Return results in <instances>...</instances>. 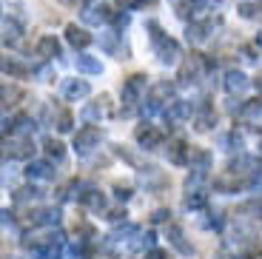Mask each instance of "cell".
Segmentation results:
<instances>
[{
    "instance_id": "1f68e13d",
    "label": "cell",
    "mask_w": 262,
    "mask_h": 259,
    "mask_svg": "<svg viewBox=\"0 0 262 259\" xmlns=\"http://www.w3.org/2000/svg\"><path fill=\"white\" fill-rule=\"evenodd\" d=\"M46 154L52 157V160H63L66 157V148H63V143H57V140H46Z\"/></svg>"
},
{
    "instance_id": "7c38bea8",
    "label": "cell",
    "mask_w": 262,
    "mask_h": 259,
    "mask_svg": "<svg viewBox=\"0 0 262 259\" xmlns=\"http://www.w3.org/2000/svg\"><path fill=\"white\" fill-rule=\"evenodd\" d=\"M26 177H29V180H54V177H57V171H54V165H52V162L34 160V162H29Z\"/></svg>"
},
{
    "instance_id": "9c48e42d",
    "label": "cell",
    "mask_w": 262,
    "mask_h": 259,
    "mask_svg": "<svg viewBox=\"0 0 262 259\" xmlns=\"http://www.w3.org/2000/svg\"><path fill=\"white\" fill-rule=\"evenodd\" d=\"M145 94V77L143 74H134V77H128L123 83V103H137L140 97Z\"/></svg>"
},
{
    "instance_id": "cb8c5ba5",
    "label": "cell",
    "mask_w": 262,
    "mask_h": 259,
    "mask_svg": "<svg viewBox=\"0 0 262 259\" xmlns=\"http://www.w3.org/2000/svg\"><path fill=\"white\" fill-rule=\"evenodd\" d=\"M74 66H77V72H83V74H100V72H103V66H100V60L89 57V54H77Z\"/></svg>"
},
{
    "instance_id": "4fadbf2b",
    "label": "cell",
    "mask_w": 262,
    "mask_h": 259,
    "mask_svg": "<svg viewBox=\"0 0 262 259\" xmlns=\"http://www.w3.org/2000/svg\"><path fill=\"white\" fill-rule=\"evenodd\" d=\"M89 83L85 80H66L63 83V97L66 100H80V97H89Z\"/></svg>"
},
{
    "instance_id": "74e56055",
    "label": "cell",
    "mask_w": 262,
    "mask_h": 259,
    "mask_svg": "<svg viewBox=\"0 0 262 259\" xmlns=\"http://www.w3.org/2000/svg\"><path fill=\"white\" fill-rule=\"evenodd\" d=\"M239 12H243V17H256V14L262 12V6H259V3H245Z\"/></svg>"
},
{
    "instance_id": "e0dca14e",
    "label": "cell",
    "mask_w": 262,
    "mask_h": 259,
    "mask_svg": "<svg viewBox=\"0 0 262 259\" xmlns=\"http://www.w3.org/2000/svg\"><path fill=\"white\" fill-rule=\"evenodd\" d=\"M196 131H211L216 125V114L211 105H200V111H196V120H194Z\"/></svg>"
},
{
    "instance_id": "4dcf8cb0",
    "label": "cell",
    "mask_w": 262,
    "mask_h": 259,
    "mask_svg": "<svg viewBox=\"0 0 262 259\" xmlns=\"http://www.w3.org/2000/svg\"><path fill=\"white\" fill-rule=\"evenodd\" d=\"M137 233H140V228H137V225H131V222H125V225L114 228L112 240H114V242H123V240H128V236H137Z\"/></svg>"
},
{
    "instance_id": "f1b7e54d",
    "label": "cell",
    "mask_w": 262,
    "mask_h": 259,
    "mask_svg": "<svg viewBox=\"0 0 262 259\" xmlns=\"http://www.w3.org/2000/svg\"><path fill=\"white\" fill-rule=\"evenodd\" d=\"M80 200L92 208V211H97V214H100V211H105V197L100 194V191H89V194H83Z\"/></svg>"
},
{
    "instance_id": "3957f363",
    "label": "cell",
    "mask_w": 262,
    "mask_h": 259,
    "mask_svg": "<svg viewBox=\"0 0 262 259\" xmlns=\"http://www.w3.org/2000/svg\"><path fill=\"white\" fill-rule=\"evenodd\" d=\"M3 148H6V157H12V160H26V157L34 154L32 137H29V134H17V131H14L12 137H6Z\"/></svg>"
},
{
    "instance_id": "e575fe53",
    "label": "cell",
    "mask_w": 262,
    "mask_h": 259,
    "mask_svg": "<svg viewBox=\"0 0 262 259\" xmlns=\"http://www.w3.org/2000/svg\"><path fill=\"white\" fill-rule=\"evenodd\" d=\"M40 194H43V191H37V188H20L17 194H14V200H17V202H29V200H40Z\"/></svg>"
},
{
    "instance_id": "ffe728a7",
    "label": "cell",
    "mask_w": 262,
    "mask_h": 259,
    "mask_svg": "<svg viewBox=\"0 0 262 259\" xmlns=\"http://www.w3.org/2000/svg\"><path fill=\"white\" fill-rule=\"evenodd\" d=\"M165 154H168V160L174 162V165H185L191 157V148H185V143H168V148H165Z\"/></svg>"
},
{
    "instance_id": "8992f818",
    "label": "cell",
    "mask_w": 262,
    "mask_h": 259,
    "mask_svg": "<svg viewBox=\"0 0 262 259\" xmlns=\"http://www.w3.org/2000/svg\"><path fill=\"white\" fill-rule=\"evenodd\" d=\"M100 140H103L100 128H94V125H85V128H80L77 134H74V148H77L80 154H89V151H94V148L100 145Z\"/></svg>"
},
{
    "instance_id": "52a82bcc",
    "label": "cell",
    "mask_w": 262,
    "mask_h": 259,
    "mask_svg": "<svg viewBox=\"0 0 262 259\" xmlns=\"http://www.w3.org/2000/svg\"><path fill=\"white\" fill-rule=\"evenodd\" d=\"M112 17H114L112 9L105 6V3H100V0H92L83 12V20L89 26H100V23H105V20H112Z\"/></svg>"
},
{
    "instance_id": "6da1fadb",
    "label": "cell",
    "mask_w": 262,
    "mask_h": 259,
    "mask_svg": "<svg viewBox=\"0 0 262 259\" xmlns=\"http://www.w3.org/2000/svg\"><path fill=\"white\" fill-rule=\"evenodd\" d=\"M148 29H151V43H154V52H157L160 63H177V57H180L177 40H171L168 34H163V29L157 23H148Z\"/></svg>"
},
{
    "instance_id": "277c9868",
    "label": "cell",
    "mask_w": 262,
    "mask_h": 259,
    "mask_svg": "<svg viewBox=\"0 0 262 259\" xmlns=\"http://www.w3.org/2000/svg\"><path fill=\"white\" fill-rule=\"evenodd\" d=\"M171 97H174V85L165 83V80H160V83L151 85V91H148V105H145V111H148V114H154V111H160V109H163V103H168Z\"/></svg>"
},
{
    "instance_id": "ee69618b",
    "label": "cell",
    "mask_w": 262,
    "mask_h": 259,
    "mask_svg": "<svg viewBox=\"0 0 262 259\" xmlns=\"http://www.w3.org/2000/svg\"><path fill=\"white\" fill-rule=\"evenodd\" d=\"M114 23H117V26H128V14H117V17H114Z\"/></svg>"
},
{
    "instance_id": "83f0119b",
    "label": "cell",
    "mask_w": 262,
    "mask_h": 259,
    "mask_svg": "<svg viewBox=\"0 0 262 259\" xmlns=\"http://www.w3.org/2000/svg\"><path fill=\"white\" fill-rule=\"evenodd\" d=\"M208 32H211V23H191L185 34H188L191 43H203V40L208 37Z\"/></svg>"
},
{
    "instance_id": "ba28073f",
    "label": "cell",
    "mask_w": 262,
    "mask_h": 259,
    "mask_svg": "<svg viewBox=\"0 0 262 259\" xmlns=\"http://www.w3.org/2000/svg\"><path fill=\"white\" fill-rule=\"evenodd\" d=\"M239 120L254 131H262V100H251L239 109Z\"/></svg>"
},
{
    "instance_id": "5bb4252c",
    "label": "cell",
    "mask_w": 262,
    "mask_h": 259,
    "mask_svg": "<svg viewBox=\"0 0 262 259\" xmlns=\"http://www.w3.org/2000/svg\"><path fill=\"white\" fill-rule=\"evenodd\" d=\"M239 185H243V180L234 174V171H228V174H220L214 180V188L216 191H223V194H236L239 191Z\"/></svg>"
},
{
    "instance_id": "f35d334b",
    "label": "cell",
    "mask_w": 262,
    "mask_h": 259,
    "mask_svg": "<svg viewBox=\"0 0 262 259\" xmlns=\"http://www.w3.org/2000/svg\"><path fill=\"white\" fill-rule=\"evenodd\" d=\"M134 248H137V251H143V248H154V233H145V236H140V240L134 242Z\"/></svg>"
},
{
    "instance_id": "44dd1931",
    "label": "cell",
    "mask_w": 262,
    "mask_h": 259,
    "mask_svg": "<svg viewBox=\"0 0 262 259\" xmlns=\"http://www.w3.org/2000/svg\"><path fill=\"white\" fill-rule=\"evenodd\" d=\"M188 165H191V171H208L211 168V154L203 148H191Z\"/></svg>"
},
{
    "instance_id": "7a4b0ae2",
    "label": "cell",
    "mask_w": 262,
    "mask_h": 259,
    "mask_svg": "<svg viewBox=\"0 0 262 259\" xmlns=\"http://www.w3.org/2000/svg\"><path fill=\"white\" fill-rule=\"evenodd\" d=\"M60 242H63V233H54V236H40V240H29V251L34 259H57L60 256Z\"/></svg>"
},
{
    "instance_id": "60d3db41",
    "label": "cell",
    "mask_w": 262,
    "mask_h": 259,
    "mask_svg": "<svg viewBox=\"0 0 262 259\" xmlns=\"http://www.w3.org/2000/svg\"><path fill=\"white\" fill-rule=\"evenodd\" d=\"M125 6L128 9H137V6H145V3H148V6H154V0H123Z\"/></svg>"
},
{
    "instance_id": "bcb514c9",
    "label": "cell",
    "mask_w": 262,
    "mask_h": 259,
    "mask_svg": "<svg viewBox=\"0 0 262 259\" xmlns=\"http://www.w3.org/2000/svg\"><path fill=\"white\" fill-rule=\"evenodd\" d=\"M123 211H112V214H108V220H114V222H120V220H123Z\"/></svg>"
},
{
    "instance_id": "d6a6232c",
    "label": "cell",
    "mask_w": 262,
    "mask_h": 259,
    "mask_svg": "<svg viewBox=\"0 0 262 259\" xmlns=\"http://www.w3.org/2000/svg\"><path fill=\"white\" fill-rule=\"evenodd\" d=\"M3 72L12 74V77H23V74H26V69H23V66H20L17 60L6 57V60H3Z\"/></svg>"
},
{
    "instance_id": "d6986e66",
    "label": "cell",
    "mask_w": 262,
    "mask_h": 259,
    "mask_svg": "<svg viewBox=\"0 0 262 259\" xmlns=\"http://www.w3.org/2000/svg\"><path fill=\"white\" fill-rule=\"evenodd\" d=\"M32 222L34 225H57L60 211L57 208H37V211H32Z\"/></svg>"
},
{
    "instance_id": "d590c367",
    "label": "cell",
    "mask_w": 262,
    "mask_h": 259,
    "mask_svg": "<svg viewBox=\"0 0 262 259\" xmlns=\"http://www.w3.org/2000/svg\"><path fill=\"white\" fill-rule=\"evenodd\" d=\"M243 214H251L254 220H262V200H251L243 205Z\"/></svg>"
},
{
    "instance_id": "603a6c76",
    "label": "cell",
    "mask_w": 262,
    "mask_h": 259,
    "mask_svg": "<svg viewBox=\"0 0 262 259\" xmlns=\"http://www.w3.org/2000/svg\"><path fill=\"white\" fill-rule=\"evenodd\" d=\"M37 54L40 57H60V43L52 37V34H46V37H40V43H37Z\"/></svg>"
},
{
    "instance_id": "5b68a950",
    "label": "cell",
    "mask_w": 262,
    "mask_h": 259,
    "mask_svg": "<svg viewBox=\"0 0 262 259\" xmlns=\"http://www.w3.org/2000/svg\"><path fill=\"white\" fill-rule=\"evenodd\" d=\"M203 72H205V60L200 57V54H191V57L183 63V69H180V83H183V85H194V83H200Z\"/></svg>"
},
{
    "instance_id": "8fae6325",
    "label": "cell",
    "mask_w": 262,
    "mask_h": 259,
    "mask_svg": "<svg viewBox=\"0 0 262 259\" xmlns=\"http://www.w3.org/2000/svg\"><path fill=\"white\" fill-rule=\"evenodd\" d=\"M108 111H112V105H108V97H100L97 103H89L83 109V120L85 123H94V120H103V117H108Z\"/></svg>"
},
{
    "instance_id": "484cf974",
    "label": "cell",
    "mask_w": 262,
    "mask_h": 259,
    "mask_svg": "<svg viewBox=\"0 0 262 259\" xmlns=\"http://www.w3.org/2000/svg\"><path fill=\"white\" fill-rule=\"evenodd\" d=\"M165 182V177L160 174L157 168H143L140 171V185H145V188H160Z\"/></svg>"
},
{
    "instance_id": "7402d4cb",
    "label": "cell",
    "mask_w": 262,
    "mask_h": 259,
    "mask_svg": "<svg viewBox=\"0 0 262 259\" xmlns=\"http://www.w3.org/2000/svg\"><path fill=\"white\" fill-rule=\"evenodd\" d=\"M66 40H69L74 49H85V46L92 43V34L83 32V29H77V26H69L66 29Z\"/></svg>"
},
{
    "instance_id": "f6af8a7d",
    "label": "cell",
    "mask_w": 262,
    "mask_h": 259,
    "mask_svg": "<svg viewBox=\"0 0 262 259\" xmlns=\"http://www.w3.org/2000/svg\"><path fill=\"white\" fill-rule=\"evenodd\" d=\"M145 259H165V251H151Z\"/></svg>"
},
{
    "instance_id": "9a60e30c",
    "label": "cell",
    "mask_w": 262,
    "mask_h": 259,
    "mask_svg": "<svg viewBox=\"0 0 262 259\" xmlns=\"http://www.w3.org/2000/svg\"><path fill=\"white\" fill-rule=\"evenodd\" d=\"M191 103H185V100H177V103H171L168 109H165V117H168V123H183V120H188L191 117Z\"/></svg>"
},
{
    "instance_id": "7bdbcfd3",
    "label": "cell",
    "mask_w": 262,
    "mask_h": 259,
    "mask_svg": "<svg viewBox=\"0 0 262 259\" xmlns=\"http://www.w3.org/2000/svg\"><path fill=\"white\" fill-rule=\"evenodd\" d=\"M114 194H117V200H120V202H125V200L131 197V191H128V188H117Z\"/></svg>"
},
{
    "instance_id": "d4e9b609",
    "label": "cell",
    "mask_w": 262,
    "mask_h": 259,
    "mask_svg": "<svg viewBox=\"0 0 262 259\" xmlns=\"http://www.w3.org/2000/svg\"><path fill=\"white\" fill-rule=\"evenodd\" d=\"M20 34H23V29H20V23L14 17H3V40L6 43H17Z\"/></svg>"
},
{
    "instance_id": "7dc6e473",
    "label": "cell",
    "mask_w": 262,
    "mask_h": 259,
    "mask_svg": "<svg viewBox=\"0 0 262 259\" xmlns=\"http://www.w3.org/2000/svg\"><path fill=\"white\" fill-rule=\"evenodd\" d=\"M60 3H66V6H80V3H85V0H60Z\"/></svg>"
},
{
    "instance_id": "f546056e",
    "label": "cell",
    "mask_w": 262,
    "mask_h": 259,
    "mask_svg": "<svg viewBox=\"0 0 262 259\" xmlns=\"http://www.w3.org/2000/svg\"><path fill=\"white\" fill-rule=\"evenodd\" d=\"M205 194L203 191H191L188 188V197H185V208H188V211H200V208H205Z\"/></svg>"
},
{
    "instance_id": "ab89813d",
    "label": "cell",
    "mask_w": 262,
    "mask_h": 259,
    "mask_svg": "<svg viewBox=\"0 0 262 259\" xmlns=\"http://www.w3.org/2000/svg\"><path fill=\"white\" fill-rule=\"evenodd\" d=\"M20 97V91L17 89H12V85H3V103L9 105V100H17Z\"/></svg>"
},
{
    "instance_id": "30bf717a",
    "label": "cell",
    "mask_w": 262,
    "mask_h": 259,
    "mask_svg": "<svg viewBox=\"0 0 262 259\" xmlns=\"http://www.w3.org/2000/svg\"><path fill=\"white\" fill-rule=\"evenodd\" d=\"M134 137H137V143L143 145L145 151H151V148H157L160 143H163V131L160 128H154V125H140L137 131H134Z\"/></svg>"
},
{
    "instance_id": "836d02e7",
    "label": "cell",
    "mask_w": 262,
    "mask_h": 259,
    "mask_svg": "<svg viewBox=\"0 0 262 259\" xmlns=\"http://www.w3.org/2000/svg\"><path fill=\"white\" fill-rule=\"evenodd\" d=\"M248 188H251V191H262V165H254V168H251Z\"/></svg>"
},
{
    "instance_id": "2e32d148",
    "label": "cell",
    "mask_w": 262,
    "mask_h": 259,
    "mask_svg": "<svg viewBox=\"0 0 262 259\" xmlns=\"http://www.w3.org/2000/svg\"><path fill=\"white\" fill-rule=\"evenodd\" d=\"M168 242L177 248L183 256H191V251H194V248L185 242V233H183V228H180V225H168Z\"/></svg>"
},
{
    "instance_id": "ac0fdd59",
    "label": "cell",
    "mask_w": 262,
    "mask_h": 259,
    "mask_svg": "<svg viewBox=\"0 0 262 259\" xmlns=\"http://www.w3.org/2000/svg\"><path fill=\"white\" fill-rule=\"evenodd\" d=\"M245 89H248V77H245L243 72H228L225 74V91H228V94H243Z\"/></svg>"
},
{
    "instance_id": "c3c4849f",
    "label": "cell",
    "mask_w": 262,
    "mask_h": 259,
    "mask_svg": "<svg viewBox=\"0 0 262 259\" xmlns=\"http://www.w3.org/2000/svg\"><path fill=\"white\" fill-rule=\"evenodd\" d=\"M256 85H259V91H262V77H256Z\"/></svg>"
},
{
    "instance_id": "8d00e7d4",
    "label": "cell",
    "mask_w": 262,
    "mask_h": 259,
    "mask_svg": "<svg viewBox=\"0 0 262 259\" xmlns=\"http://www.w3.org/2000/svg\"><path fill=\"white\" fill-rule=\"evenodd\" d=\"M57 131H72V114L69 111H60V117H57Z\"/></svg>"
},
{
    "instance_id": "b9f144b4",
    "label": "cell",
    "mask_w": 262,
    "mask_h": 259,
    "mask_svg": "<svg viewBox=\"0 0 262 259\" xmlns=\"http://www.w3.org/2000/svg\"><path fill=\"white\" fill-rule=\"evenodd\" d=\"M168 211H165V208H160V211H154V222H165V220H168Z\"/></svg>"
},
{
    "instance_id": "4316f807",
    "label": "cell",
    "mask_w": 262,
    "mask_h": 259,
    "mask_svg": "<svg viewBox=\"0 0 262 259\" xmlns=\"http://www.w3.org/2000/svg\"><path fill=\"white\" fill-rule=\"evenodd\" d=\"M100 43H103V49L108 54H120L123 60H125V54H128V52H125V46H117V34H114V32L103 34V37H100Z\"/></svg>"
}]
</instances>
